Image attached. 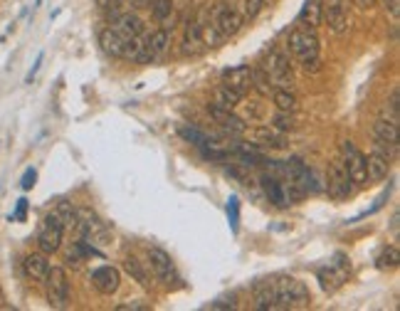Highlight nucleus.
I'll list each match as a JSON object with an SVG mask.
<instances>
[{"mask_svg": "<svg viewBox=\"0 0 400 311\" xmlns=\"http://www.w3.org/2000/svg\"><path fill=\"white\" fill-rule=\"evenodd\" d=\"M348 272H351V265H348V259L343 254H336V262H331L329 267L319 270V282H322V289L324 291H336L343 282L348 279Z\"/></svg>", "mask_w": 400, "mask_h": 311, "instance_id": "obj_12", "label": "nucleus"}, {"mask_svg": "<svg viewBox=\"0 0 400 311\" xmlns=\"http://www.w3.org/2000/svg\"><path fill=\"white\" fill-rule=\"evenodd\" d=\"M205 40H203V32H200V22L191 20L186 25V35H183L181 42V52L183 55H191V57H198V55H203L205 52Z\"/></svg>", "mask_w": 400, "mask_h": 311, "instance_id": "obj_17", "label": "nucleus"}, {"mask_svg": "<svg viewBox=\"0 0 400 311\" xmlns=\"http://www.w3.org/2000/svg\"><path fill=\"white\" fill-rule=\"evenodd\" d=\"M27 218V198H20V200H18V207H15V213L11 215V220H25Z\"/></svg>", "mask_w": 400, "mask_h": 311, "instance_id": "obj_36", "label": "nucleus"}, {"mask_svg": "<svg viewBox=\"0 0 400 311\" xmlns=\"http://www.w3.org/2000/svg\"><path fill=\"white\" fill-rule=\"evenodd\" d=\"M151 13H153V18L156 20H166L168 15L173 13V3L171 0H151Z\"/></svg>", "mask_w": 400, "mask_h": 311, "instance_id": "obj_31", "label": "nucleus"}, {"mask_svg": "<svg viewBox=\"0 0 400 311\" xmlns=\"http://www.w3.org/2000/svg\"><path fill=\"white\" fill-rule=\"evenodd\" d=\"M262 69L270 74L275 89H291V84H294V72H291L289 57H287L280 47H272L270 55H267L265 67H262Z\"/></svg>", "mask_w": 400, "mask_h": 311, "instance_id": "obj_4", "label": "nucleus"}, {"mask_svg": "<svg viewBox=\"0 0 400 311\" xmlns=\"http://www.w3.org/2000/svg\"><path fill=\"white\" fill-rule=\"evenodd\" d=\"M223 87L237 92L240 97H247L252 92V69L247 64H237V67H230L223 72Z\"/></svg>", "mask_w": 400, "mask_h": 311, "instance_id": "obj_13", "label": "nucleus"}, {"mask_svg": "<svg viewBox=\"0 0 400 311\" xmlns=\"http://www.w3.org/2000/svg\"><path fill=\"white\" fill-rule=\"evenodd\" d=\"M262 6H265V0H242V11H240V15H242V22L255 20V18L260 15Z\"/></svg>", "mask_w": 400, "mask_h": 311, "instance_id": "obj_29", "label": "nucleus"}, {"mask_svg": "<svg viewBox=\"0 0 400 311\" xmlns=\"http://www.w3.org/2000/svg\"><path fill=\"white\" fill-rule=\"evenodd\" d=\"M375 265H378V270H395V267L400 265L398 244H390V247H385L383 252H380V257L375 259Z\"/></svg>", "mask_w": 400, "mask_h": 311, "instance_id": "obj_25", "label": "nucleus"}, {"mask_svg": "<svg viewBox=\"0 0 400 311\" xmlns=\"http://www.w3.org/2000/svg\"><path fill=\"white\" fill-rule=\"evenodd\" d=\"M146 306L144 304H119L116 306V311H144Z\"/></svg>", "mask_w": 400, "mask_h": 311, "instance_id": "obj_39", "label": "nucleus"}, {"mask_svg": "<svg viewBox=\"0 0 400 311\" xmlns=\"http://www.w3.org/2000/svg\"><path fill=\"white\" fill-rule=\"evenodd\" d=\"M398 131L400 124H393V121L383 119V116H378V121L373 124V144L388 158H393L398 153Z\"/></svg>", "mask_w": 400, "mask_h": 311, "instance_id": "obj_8", "label": "nucleus"}, {"mask_svg": "<svg viewBox=\"0 0 400 311\" xmlns=\"http://www.w3.org/2000/svg\"><path fill=\"white\" fill-rule=\"evenodd\" d=\"M326 186H329V195L336 198V200H343V198L351 195V178H348L341 161H333L331 166H329Z\"/></svg>", "mask_w": 400, "mask_h": 311, "instance_id": "obj_14", "label": "nucleus"}, {"mask_svg": "<svg viewBox=\"0 0 400 311\" xmlns=\"http://www.w3.org/2000/svg\"><path fill=\"white\" fill-rule=\"evenodd\" d=\"M92 284L97 291H102V294H114L116 289H119L121 284V275L116 267L111 265H104V267H97V270L92 272Z\"/></svg>", "mask_w": 400, "mask_h": 311, "instance_id": "obj_16", "label": "nucleus"}, {"mask_svg": "<svg viewBox=\"0 0 400 311\" xmlns=\"http://www.w3.org/2000/svg\"><path fill=\"white\" fill-rule=\"evenodd\" d=\"M25 272L27 277H32V279L37 282H45L47 272H50V259H47L45 252H32L25 257Z\"/></svg>", "mask_w": 400, "mask_h": 311, "instance_id": "obj_22", "label": "nucleus"}, {"mask_svg": "<svg viewBox=\"0 0 400 311\" xmlns=\"http://www.w3.org/2000/svg\"><path fill=\"white\" fill-rule=\"evenodd\" d=\"M208 111L215 116V119H218V124L223 126L225 131H230V134H235V136L244 134V124H242V119H237V116H235V114H230V109H223V106H218V104H210Z\"/></svg>", "mask_w": 400, "mask_h": 311, "instance_id": "obj_20", "label": "nucleus"}, {"mask_svg": "<svg viewBox=\"0 0 400 311\" xmlns=\"http://www.w3.org/2000/svg\"><path fill=\"white\" fill-rule=\"evenodd\" d=\"M354 3H356L359 8H371V6L375 3V0H354Z\"/></svg>", "mask_w": 400, "mask_h": 311, "instance_id": "obj_41", "label": "nucleus"}, {"mask_svg": "<svg viewBox=\"0 0 400 311\" xmlns=\"http://www.w3.org/2000/svg\"><path fill=\"white\" fill-rule=\"evenodd\" d=\"M111 25L116 27V30L121 32V35H126L131 40V37H139L144 35V22H141L139 15H134V13H124V15L116 18Z\"/></svg>", "mask_w": 400, "mask_h": 311, "instance_id": "obj_23", "label": "nucleus"}, {"mask_svg": "<svg viewBox=\"0 0 400 311\" xmlns=\"http://www.w3.org/2000/svg\"><path fill=\"white\" fill-rule=\"evenodd\" d=\"M210 25L215 27V32L220 35V40H230L240 32V27L244 25L242 22V15H240L235 8H230L228 3H218V6L210 11Z\"/></svg>", "mask_w": 400, "mask_h": 311, "instance_id": "obj_3", "label": "nucleus"}, {"mask_svg": "<svg viewBox=\"0 0 400 311\" xmlns=\"http://www.w3.org/2000/svg\"><path fill=\"white\" fill-rule=\"evenodd\" d=\"M124 270L129 272V275L134 277V279L139 282L141 286H151V277L146 275L144 265H141V262H139L136 257H126V259H124Z\"/></svg>", "mask_w": 400, "mask_h": 311, "instance_id": "obj_24", "label": "nucleus"}, {"mask_svg": "<svg viewBox=\"0 0 400 311\" xmlns=\"http://www.w3.org/2000/svg\"><path fill=\"white\" fill-rule=\"evenodd\" d=\"M341 156H343L341 163H343V168H346L351 183H356V186H366V183H368V173H366V156L356 148L354 141H343Z\"/></svg>", "mask_w": 400, "mask_h": 311, "instance_id": "obj_6", "label": "nucleus"}, {"mask_svg": "<svg viewBox=\"0 0 400 311\" xmlns=\"http://www.w3.org/2000/svg\"><path fill=\"white\" fill-rule=\"evenodd\" d=\"M390 230H393V235H398V213H393V220H390Z\"/></svg>", "mask_w": 400, "mask_h": 311, "instance_id": "obj_42", "label": "nucleus"}, {"mask_svg": "<svg viewBox=\"0 0 400 311\" xmlns=\"http://www.w3.org/2000/svg\"><path fill=\"white\" fill-rule=\"evenodd\" d=\"M240 102H242V97H240L237 92H233V89H228V87L220 84L218 97H215V104H218V106H223V109H235Z\"/></svg>", "mask_w": 400, "mask_h": 311, "instance_id": "obj_26", "label": "nucleus"}, {"mask_svg": "<svg viewBox=\"0 0 400 311\" xmlns=\"http://www.w3.org/2000/svg\"><path fill=\"white\" fill-rule=\"evenodd\" d=\"M136 8H146V6H151V0H131Z\"/></svg>", "mask_w": 400, "mask_h": 311, "instance_id": "obj_43", "label": "nucleus"}, {"mask_svg": "<svg viewBox=\"0 0 400 311\" xmlns=\"http://www.w3.org/2000/svg\"><path fill=\"white\" fill-rule=\"evenodd\" d=\"M282 171H284V176H287V183L296 186L299 191H304V193H317L319 191L317 178H314L312 168H309L304 161H299V158H291V161H287L284 166H282Z\"/></svg>", "mask_w": 400, "mask_h": 311, "instance_id": "obj_9", "label": "nucleus"}, {"mask_svg": "<svg viewBox=\"0 0 400 311\" xmlns=\"http://www.w3.org/2000/svg\"><path fill=\"white\" fill-rule=\"evenodd\" d=\"M272 126H275L277 131H291L294 129V116H291V111H280V114L272 119Z\"/></svg>", "mask_w": 400, "mask_h": 311, "instance_id": "obj_34", "label": "nucleus"}, {"mask_svg": "<svg viewBox=\"0 0 400 311\" xmlns=\"http://www.w3.org/2000/svg\"><path fill=\"white\" fill-rule=\"evenodd\" d=\"M126 42H129V37L121 35L114 25L104 27V30L99 32V45H102V50H104L109 57H121V55H124Z\"/></svg>", "mask_w": 400, "mask_h": 311, "instance_id": "obj_18", "label": "nucleus"}, {"mask_svg": "<svg viewBox=\"0 0 400 311\" xmlns=\"http://www.w3.org/2000/svg\"><path fill=\"white\" fill-rule=\"evenodd\" d=\"M146 257H149V267H151V272L158 277V279L163 282V284H173V282H178L176 265H173L171 254H168L166 249H161V247H149Z\"/></svg>", "mask_w": 400, "mask_h": 311, "instance_id": "obj_11", "label": "nucleus"}, {"mask_svg": "<svg viewBox=\"0 0 400 311\" xmlns=\"http://www.w3.org/2000/svg\"><path fill=\"white\" fill-rule=\"evenodd\" d=\"M289 52L299 60L307 72H317L322 60H319V37H317V30L314 27H307V25H299L289 32Z\"/></svg>", "mask_w": 400, "mask_h": 311, "instance_id": "obj_2", "label": "nucleus"}, {"mask_svg": "<svg viewBox=\"0 0 400 311\" xmlns=\"http://www.w3.org/2000/svg\"><path fill=\"white\" fill-rule=\"evenodd\" d=\"M257 309H296L309 304V289L294 277H272L255 286Z\"/></svg>", "mask_w": 400, "mask_h": 311, "instance_id": "obj_1", "label": "nucleus"}, {"mask_svg": "<svg viewBox=\"0 0 400 311\" xmlns=\"http://www.w3.org/2000/svg\"><path fill=\"white\" fill-rule=\"evenodd\" d=\"M257 139H260L262 144L277 146V148H282V146H284V136L277 134V129H260V131H257Z\"/></svg>", "mask_w": 400, "mask_h": 311, "instance_id": "obj_32", "label": "nucleus"}, {"mask_svg": "<svg viewBox=\"0 0 400 311\" xmlns=\"http://www.w3.org/2000/svg\"><path fill=\"white\" fill-rule=\"evenodd\" d=\"M35 181H37V171H35V168H27L25 176H22V181H20L22 191H30V188L35 186Z\"/></svg>", "mask_w": 400, "mask_h": 311, "instance_id": "obj_37", "label": "nucleus"}, {"mask_svg": "<svg viewBox=\"0 0 400 311\" xmlns=\"http://www.w3.org/2000/svg\"><path fill=\"white\" fill-rule=\"evenodd\" d=\"M272 97H275V104H277V109L280 111H294L296 109V99L289 89H275Z\"/></svg>", "mask_w": 400, "mask_h": 311, "instance_id": "obj_27", "label": "nucleus"}, {"mask_svg": "<svg viewBox=\"0 0 400 311\" xmlns=\"http://www.w3.org/2000/svg\"><path fill=\"white\" fill-rule=\"evenodd\" d=\"M324 22H326L336 35L346 32V27H348L346 0H324Z\"/></svg>", "mask_w": 400, "mask_h": 311, "instance_id": "obj_15", "label": "nucleus"}, {"mask_svg": "<svg viewBox=\"0 0 400 311\" xmlns=\"http://www.w3.org/2000/svg\"><path fill=\"white\" fill-rule=\"evenodd\" d=\"M252 89H257V92L262 94H272L275 92V84H272L270 74L265 72V69H252Z\"/></svg>", "mask_w": 400, "mask_h": 311, "instance_id": "obj_28", "label": "nucleus"}, {"mask_svg": "<svg viewBox=\"0 0 400 311\" xmlns=\"http://www.w3.org/2000/svg\"><path fill=\"white\" fill-rule=\"evenodd\" d=\"M168 42H171V32H168V30H156V32H151L149 37H144V45H141V50H139V55H136L134 62H139V64H151V62H156V60L161 57L163 52H166Z\"/></svg>", "mask_w": 400, "mask_h": 311, "instance_id": "obj_10", "label": "nucleus"}, {"mask_svg": "<svg viewBox=\"0 0 400 311\" xmlns=\"http://www.w3.org/2000/svg\"><path fill=\"white\" fill-rule=\"evenodd\" d=\"M40 64H42V52L37 55V62L32 64V69H30V74H27V82H32V77L37 74V69H40Z\"/></svg>", "mask_w": 400, "mask_h": 311, "instance_id": "obj_40", "label": "nucleus"}, {"mask_svg": "<svg viewBox=\"0 0 400 311\" xmlns=\"http://www.w3.org/2000/svg\"><path fill=\"white\" fill-rule=\"evenodd\" d=\"M228 220H230L233 233H237V228H240V200H237V195L228 198Z\"/></svg>", "mask_w": 400, "mask_h": 311, "instance_id": "obj_33", "label": "nucleus"}, {"mask_svg": "<svg viewBox=\"0 0 400 311\" xmlns=\"http://www.w3.org/2000/svg\"><path fill=\"white\" fill-rule=\"evenodd\" d=\"M181 136H183L186 141H191L193 146H198L200 151H203L205 146H208V136H205L203 131L193 129V126H191V129H188V126H181Z\"/></svg>", "mask_w": 400, "mask_h": 311, "instance_id": "obj_30", "label": "nucleus"}, {"mask_svg": "<svg viewBox=\"0 0 400 311\" xmlns=\"http://www.w3.org/2000/svg\"><path fill=\"white\" fill-rule=\"evenodd\" d=\"M385 3V8H388L390 11V15L395 18V20H398V13H400V0H383Z\"/></svg>", "mask_w": 400, "mask_h": 311, "instance_id": "obj_38", "label": "nucleus"}, {"mask_svg": "<svg viewBox=\"0 0 400 311\" xmlns=\"http://www.w3.org/2000/svg\"><path fill=\"white\" fill-rule=\"evenodd\" d=\"M62 235H64V225H62V220H60V215L57 213H50L45 218V223H42L40 235H37L40 252H45V254L57 252L60 244H62Z\"/></svg>", "mask_w": 400, "mask_h": 311, "instance_id": "obj_7", "label": "nucleus"}, {"mask_svg": "<svg viewBox=\"0 0 400 311\" xmlns=\"http://www.w3.org/2000/svg\"><path fill=\"white\" fill-rule=\"evenodd\" d=\"M296 20L302 22V25L317 30V27L324 22V0H307L304 8L299 11V18H296Z\"/></svg>", "mask_w": 400, "mask_h": 311, "instance_id": "obj_21", "label": "nucleus"}, {"mask_svg": "<svg viewBox=\"0 0 400 311\" xmlns=\"http://www.w3.org/2000/svg\"><path fill=\"white\" fill-rule=\"evenodd\" d=\"M45 286H47V301L53 309H64L69 301V279L67 272L62 267H50L45 277Z\"/></svg>", "mask_w": 400, "mask_h": 311, "instance_id": "obj_5", "label": "nucleus"}, {"mask_svg": "<svg viewBox=\"0 0 400 311\" xmlns=\"http://www.w3.org/2000/svg\"><path fill=\"white\" fill-rule=\"evenodd\" d=\"M366 173H368V181H373V183L385 181L390 173V158L375 148L373 153L366 158Z\"/></svg>", "mask_w": 400, "mask_h": 311, "instance_id": "obj_19", "label": "nucleus"}, {"mask_svg": "<svg viewBox=\"0 0 400 311\" xmlns=\"http://www.w3.org/2000/svg\"><path fill=\"white\" fill-rule=\"evenodd\" d=\"M94 3H97V6L102 8V11H106V13H116L121 6H124L126 0H94Z\"/></svg>", "mask_w": 400, "mask_h": 311, "instance_id": "obj_35", "label": "nucleus"}]
</instances>
